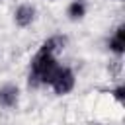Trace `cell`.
<instances>
[{
  "label": "cell",
  "instance_id": "cell-2",
  "mask_svg": "<svg viewBox=\"0 0 125 125\" xmlns=\"http://www.w3.org/2000/svg\"><path fill=\"white\" fill-rule=\"evenodd\" d=\"M74 82H76V80H74V72H72L68 66H59L49 86L55 90V94L64 96V94H68V92L74 88Z\"/></svg>",
  "mask_w": 125,
  "mask_h": 125
},
{
  "label": "cell",
  "instance_id": "cell-8",
  "mask_svg": "<svg viewBox=\"0 0 125 125\" xmlns=\"http://www.w3.org/2000/svg\"><path fill=\"white\" fill-rule=\"evenodd\" d=\"M113 96H115L117 102H123V98H125V88H123V86H117V88L113 90Z\"/></svg>",
  "mask_w": 125,
  "mask_h": 125
},
{
  "label": "cell",
  "instance_id": "cell-1",
  "mask_svg": "<svg viewBox=\"0 0 125 125\" xmlns=\"http://www.w3.org/2000/svg\"><path fill=\"white\" fill-rule=\"evenodd\" d=\"M61 64L57 62L55 55L51 53H37L31 61V66H29V84L31 86H41V84H51L57 68Z\"/></svg>",
  "mask_w": 125,
  "mask_h": 125
},
{
  "label": "cell",
  "instance_id": "cell-4",
  "mask_svg": "<svg viewBox=\"0 0 125 125\" xmlns=\"http://www.w3.org/2000/svg\"><path fill=\"white\" fill-rule=\"evenodd\" d=\"M18 88L12 86V84H6L0 88V105L4 107H14L18 104Z\"/></svg>",
  "mask_w": 125,
  "mask_h": 125
},
{
  "label": "cell",
  "instance_id": "cell-6",
  "mask_svg": "<svg viewBox=\"0 0 125 125\" xmlns=\"http://www.w3.org/2000/svg\"><path fill=\"white\" fill-rule=\"evenodd\" d=\"M64 45V39L62 37H49L43 45H41V53H51V55H55V51H59L61 47Z\"/></svg>",
  "mask_w": 125,
  "mask_h": 125
},
{
  "label": "cell",
  "instance_id": "cell-7",
  "mask_svg": "<svg viewBox=\"0 0 125 125\" xmlns=\"http://www.w3.org/2000/svg\"><path fill=\"white\" fill-rule=\"evenodd\" d=\"M68 16L72 20H80L86 16V0H74L68 6Z\"/></svg>",
  "mask_w": 125,
  "mask_h": 125
},
{
  "label": "cell",
  "instance_id": "cell-5",
  "mask_svg": "<svg viewBox=\"0 0 125 125\" xmlns=\"http://www.w3.org/2000/svg\"><path fill=\"white\" fill-rule=\"evenodd\" d=\"M109 49L115 53V55H123L125 51V25L121 23L115 31V35L109 39Z\"/></svg>",
  "mask_w": 125,
  "mask_h": 125
},
{
  "label": "cell",
  "instance_id": "cell-3",
  "mask_svg": "<svg viewBox=\"0 0 125 125\" xmlns=\"http://www.w3.org/2000/svg\"><path fill=\"white\" fill-rule=\"evenodd\" d=\"M14 20H16V23H18L20 27L31 25V21L35 20V8L29 6V4L18 6V10H16V14H14Z\"/></svg>",
  "mask_w": 125,
  "mask_h": 125
},
{
  "label": "cell",
  "instance_id": "cell-9",
  "mask_svg": "<svg viewBox=\"0 0 125 125\" xmlns=\"http://www.w3.org/2000/svg\"><path fill=\"white\" fill-rule=\"evenodd\" d=\"M0 2H2V0H0Z\"/></svg>",
  "mask_w": 125,
  "mask_h": 125
}]
</instances>
